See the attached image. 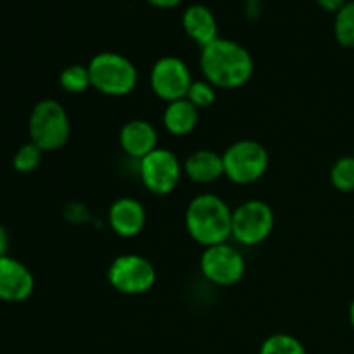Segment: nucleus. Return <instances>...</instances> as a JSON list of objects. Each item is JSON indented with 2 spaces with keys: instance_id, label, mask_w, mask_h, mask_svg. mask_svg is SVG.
<instances>
[{
  "instance_id": "nucleus-24",
  "label": "nucleus",
  "mask_w": 354,
  "mask_h": 354,
  "mask_svg": "<svg viewBox=\"0 0 354 354\" xmlns=\"http://www.w3.org/2000/svg\"><path fill=\"white\" fill-rule=\"evenodd\" d=\"M151 6L159 7V9H173L176 7L178 3H182V0H147Z\"/></svg>"
},
{
  "instance_id": "nucleus-26",
  "label": "nucleus",
  "mask_w": 354,
  "mask_h": 354,
  "mask_svg": "<svg viewBox=\"0 0 354 354\" xmlns=\"http://www.w3.org/2000/svg\"><path fill=\"white\" fill-rule=\"evenodd\" d=\"M349 322H351V325L354 328V301L351 303V306H349Z\"/></svg>"
},
{
  "instance_id": "nucleus-2",
  "label": "nucleus",
  "mask_w": 354,
  "mask_h": 354,
  "mask_svg": "<svg viewBox=\"0 0 354 354\" xmlns=\"http://www.w3.org/2000/svg\"><path fill=\"white\" fill-rule=\"evenodd\" d=\"M232 214L227 203L214 194L194 197L185 209V228L204 248L225 244L232 237Z\"/></svg>"
},
{
  "instance_id": "nucleus-11",
  "label": "nucleus",
  "mask_w": 354,
  "mask_h": 354,
  "mask_svg": "<svg viewBox=\"0 0 354 354\" xmlns=\"http://www.w3.org/2000/svg\"><path fill=\"white\" fill-rule=\"evenodd\" d=\"M35 277L26 265L16 258H0V301L24 303L33 294Z\"/></svg>"
},
{
  "instance_id": "nucleus-12",
  "label": "nucleus",
  "mask_w": 354,
  "mask_h": 354,
  "mask_svg": "<svg viewBox=\"0 0 354 354\" xmlns=\"http://www.w3.org/2000/svg\"><path fill=\"white\" fill-rule=\"evenodd\" d=\"M147 213L140 201L133 197H120L109 207V225L118 237H137L145 227Z\"/></svg>"
},
{
  "instance_id": "nucleus-25",
  "label": "nucleus",
  "mask_w": 354,
  "mask_h": 354,
  "mask_svg": "<svg viewBox=\"0 0 354 354\" xmlns=\"http://www.w3.org/2000/svg\"><path fill=\"white\" fill-rule=\"evenodd\" d=\"M7 248H9V234L6 228L0 225V258L7 256Z\"/></svg>"
},
{
  "instance_id": "nucleus-8",
  "label": "nucleus",
  "mask_w": 354,
  "mask_h": 354,
  "mask_svg": "<svg viewBox=\"0 0 354 354\" xmlns=\"http://www.w3.org/2000/svg\"><path fill=\"white\" fill-rule=\"evenodd\" d=\"M140 180L149 192L156 196H168L176 189L183 173V165L178 156L169 149L158 147L140 159L138 165Z\"/></svg>"
},
{
  "instance_id": "nucleus-18",
  "label": "nucleus",
  "mask_w": 354,
  "mask_h": 354,
  "mask_svg": "<svg viewBox=\"0 0 354 354\" xmlns=\"http://www.w3.org/2000/svg\"><path fill=\"white\" fill-rule=\"evenodd\" d=\"M334 35L339 45L354 48V2H346L344 7L335 14Z\"/></svg>"
},
{
  "instance_id": "nucleus-13",
  "label": "nucleus",
  "mask_w": 354,
  "mask_h": 354,
  "mask_svg": "<svg viewBox=\"0 0 354 354\" xmlns=\"http://www.w3.org/2000/svg\"><path fill=\"white\" fill-rule=\"evenodd\" d=\"M120 145L130 158L140 161L158 149V131L149 121L131 120L121 128Z\"/></svg>"
},
{
  "instance_id": "nucleus-1",
  "label": "nucleus",
  "mask_w": 354,
  "mask_h": 354,
  "mask_svg": "<svg viewBox=\"0 0 354 354\" xmlns=\"http://www.w3.org/2000/svg\"><path fill=\"white\" fill-rule=\"evenodd\" d=\"M199 66L206 82L223 90L241 88L254 73V61L248 48L221 37L203 47Z\"/></svg>"
},
{
  "instance_id": "nucleus-4",
  "label": "nucleus",
  "mask_w": 354,
  "mask_h": 354,
  "mask_svg": "<svg viewBox=\"0 0 354 354\" xmlns=\"http://www.w3.org/2000/svg\"><path fill=\"white\" fill-rule=\"evenodd\" d=\"M90 80L97 92L109 97H123L133 92L138 73L133 62L116 52H100L88 62Z\"/></svg>"
},
{
  "instance_id": "nucleus-3",
  "label": "nucleus",
  "mask_w": 354,
  "mask_h": 354,
  "mask_svg": "<svg viewBox=\"0 0 354 354\" xmlns=\"http://www.w3.org/2000/svg\"><path fill=\"white\" fill-rule=\"evenodd\" d=\"M30 142L44 152L64 147L71 133V123L64 106L54 99H44L33 106L28 120Z\"/></svg>"
},
{
  "instance_id": "nucleus-6",
  "label": "nucleus",
  "mask_w": 354,
  "mask_h": 354,
  "mask_svg": "<svg viewBox=\"0 0 354 354\" xmlns=\"http://www.w3.org/2000/svg\"><path fill=\"white\" fill-rule=\"evenodd\" d=\"M275 227V214L265 201L251 199L237 206L232 214V237L242 245H258L270 237Z\"/></svg>"
},
{
  "instance_id": "nucleus-15",
  "label": "nucleus",
  "mask_w": 354,
  "mask_h": 354,
  "mask_svg": "<svg viewBox=\"0 0 354 354\" xmlns=\"http://www.w3.org/2000/svg\"><path fill=\"white\" fill-rule=\"evenodd\" d=\"M183 173L192 182L201 183V185L213 183L221 176H225L223 158L218 152L209 151V149H199L185 159Z\"/></svg>"
},
{
  "instance_id": "nucleus-7",
  "label": "nucleus",
  "mask_w": 354,
  "mask_h": 354,
  "mask_svg": "<svg viewBox=\"0 0 354 354\" xmlns=\"http://www.w3.org/2000/svg\"><path fill=\"white\" fill-rule=\"evenodd\" d=\"M156 268L140 254H121L111 263L107 280L111 287L124 296H140L156 283Z\"/></svg>"
},
{
  "instance_id": "nucleus-23",
  "label": "nucleus",
  "mask_w": 354,
  "mask_h": 354,
  "mask_svg": "<svg viewBox=\"0 0 354 354\" xmlns=\"http://www.w3.org/2000/svg\"><path fill=\"white\" fill-rule=\"evenodd\" d=\"M317 2H318V6H320L324 10H327V12L337 14L339 10L344 7L346 0H317Z\"/></svg>"
},
{
  "instance_id": "nucleus-5",
  "label": "nucleus",
  "mask_w": 354,
  "mask_h": 354,
  "mask_svg": "<svg viewBox=\"0 0 354 354\" xmlns=\"http://www.w3.org/2000/svg\"><path fill=\"white\" fill-rule=\"evenodd\" d=\"M225 176L237 185L256 183L268 169L270 156L263 144L256 140H239L221 154Z\"/></svg>"
},
{
  "instance_id": "nucleus-14",
  "label": "nucleus",
  "mask_w": 354,
  "mask_h": 354,
  "mask_svg": "<svg viewBox=\"0 0 354 354\" xmlns=\"http://www.w3.org/2000/svg\"><path fill=\"white\" fill-rule=\"evenodd\" d=\"M182 24L189 38H192L201 48L218 38V21L214 14L203 3L187 7L182 16Z\"/></svg>"
},
{
  "instance_id": "nucleus-21",
  "label": "nucleus",
  "mask_w": 354,
  "mask_h": 354,
  "mask_svg": "<svg viewBox=\"0 0 354 354\" xmlns=\"http://www.w3.org/2000/svg\"><path fill=\"white\" fill-rule=\"evenodd\" d=\"M41 158H44V151L33 142H28L16 151L12 158V166L17 173H31L40 166Z\"/></svg>"
},
{
  "instance_id": "nucleus-22",
  "label": "nucleus",
  "mask_w": 354,
  "mask_h": 354,
  "mask_svg": "<svg viewBox=\"0 0 354 354\" xmlns=\"http://www.w3.org/2000/svg\"><path fill=\"white\" fill-rule=\"evenodd\" d=\"M185 99H189L197 109H206L213 106L216 100V86H213L206 80H194Z\"/></svg>"
},
{
  "instance_id": "nucleus-10",
  "label": "nucleus",
  "mask_w": 354,
  "mask_h": 354,
  "mask_svg": "<svg viewBox=\"0 0 354 354\" xmlns=\"http://www.w3.org/2000/svg\"><path fill=\"white\" fill-rule=\"evenodd\" d=\"M192 82L189 66L175 55H165L158 59L151 69L152 92L168 104L185 99Z\"/></svg>"
},
{
  "instance_id": "nucleus-19",
  "label": "nucleus",
  "mask_w": 354,
  "mask_h": 354,
  "mask_svg": "<svg viewBox=\"0 0 354 354\" xmlns=\"http://www.w3.org/2000/svg\"><path fill=\"white\" fill-rule=\"evenodd\" d=\"M259 354H306V349L294 335L273 334L263 342Z\"/></svg>"
},
{
  "instance_id": "nucleus-20",
  "label": "nucleus",
  "mask_w": 354,
  "mask_h": 354,
  "mask_svg": "<svg viewBox=\"0 0 354 354\" xmlns=\"http://www.w3.org/2000/svg\"><path fill=\"white\" fill-rule=\"evenodd\" d=\"M330 182L339 192H354V156L339 158L332 165Z\"/></svg>"
},
{
  "instance_id": "nucleus-9",
  "label": "nucleus",
  "mask_w": 354,
  "mask_h": 354,
  "mask_svg": "<svg viewBox=\"0 0 354 354\" xmlns=\"http://www.w3.org/2000/svg\"><path fill=\"white\" fill-rule=\"evenodd\" d=\"M199 265L203 275L211 283L220 287L235 286L241 282L245 273L244 256L228 242L204 249Z\"/></svg>"
},
{
  "instance_id": "nucleus-17",
  "label": "nucleus",
  "mask_w": 354,
  "mask_h": 354,
  "mask_svg": "<svg viewBox=\"0 0 354 354\" xmlns=\"http://www.w3.org/2000/svg\"><path fill=\"white\" fill-rule=\"evenodd\" d=\"M59 83H61L62 90L69 93H82L92 86V80H90L88 66L82 64H71L64 68L59 75Z\"/></svg>"
},
{
  "instance_id": "nucleus-16",
  "label": "nucleus",
  "mask_w": 354,
  "mask_h": 354,
  "mask_svg": "<svg viewBox=\"0 0 354 354\" xmlns=\"http://www.w3.org/2000/svg\"><path fill=\"white\" fill-rule=\"evenodd\" d=\"M162 123L168 133L175 137H185L196 130L199 123V109L189 99L169 102L162 114Z\"/></svg>"
}]
</instances>
